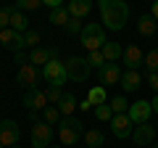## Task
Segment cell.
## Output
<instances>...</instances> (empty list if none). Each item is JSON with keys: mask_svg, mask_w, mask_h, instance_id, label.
<instances>
[{"mask_svg": "<svg viewBox=\"0 0 158 148\" xmlns=\"http://www.w3.org/2000/svg\"><path fill=\"white\" fill-rule=\"evenodd\" d=\"M100 6V19L103 27L111 29V32H121L129 21V6L124 0H98Z\"/></svg>", "mask_w": 158, "mask_h": 148, "instance_id": "6da1fadb", "label": "cell"}, {"mask_svg": "<svg viewBox=\"0 0 158 148\" xmlns=\"http://www.w3.org/2000/svg\"><path fill=\"white\" fill-rule=\"evenodd\" d=\"M79 42H82V48H85L87 53L90 50H100L103 45H106V27L103 24H85L82 27V34H79Z\"/></svg>", "mask_w": 158, "mask_h": 148, "instance_id": "7a4b0ae2", "label": "cell"}, {"mask_svg": "<svg viewBox=\"0 0 158 148\" xmlns=\"http://www.w3.org/2000/svg\"><path fill=\"white\" fill-rule=\"evenodd\" d=\"M82 135H85V124H82L77 116H63V119L58 122V140H61L63 146H74Z\"/></svg>", "mask_w": 158, "mask_h": 148, "instance_id": "3957f363", "label": "cell"}, {"mask_svg": "<svg viewBox=\"0 0 158 148\" xmlns=\"http://www.w3.org/2000/svg\"><path fill=\"white\" fill-rule=\"evenodd\" d=\"M42 77H45V82L50 87H63L69 82V74H66V63L58 61V58H53V61H48L45 66H42Z\"/></svg>", "mask_w": 158, "mask_h": 148, "instance_id": "277c9868", "label": "cell"}, {"mask_svg": "<svg viewBox=\"0 0 158 148\" xmlns=\"http://www.w3.org/2000/svg\"><path fill=\"white\" fill-rule=\"evenodd\" d=\"M90 72H92V66H90L87 58L71 56L66 61V74H69V80H71V82H87V80H90Z\"/></svg>", "mask_w": 158, "mask_h": 148, "instance_id": "5b68a950", "label": "cell"}, {"mask_svg": "<svg viewBox=\"0 0 158 148\" xmlns=\"http://www.w3.org/2000/svg\"><path fill=\"white\" fill-rule=\"evenodd\" d=\"M32 146L34 148H48L53 140V127L48 124V122H34L32 124Z\"/></svg>", "mask_w": 158, "mask_h": 148, "instance_id": "8992f818", "label": "cell"}, {"mask_svg": "<svg viewBox=\"0 0 158 148\" xmlns=\"http://www.w3.org/2000/svg\"><path fill=\"white\" fill-rule=\"evenodd\" d=\"M24 106L37 114V111H45L50 103H48V95L42 90H37V87H27V93H24Z\"/></svg>", "mask_w": 158, "mask_h": 148, "instance_id": "52a82bcc", "label": "cell"}, {"mask_svg": "<svg viewBox=\"0 0 158 148\" xmlns=\"http://www.w3.org/2000/svg\"><path fill=\"white\" fill-rule=\"evenodd\" d=\"M19 137H21V127H19L13 119H3L0 122V143H3L6 148L16 146Z\"/></svg>", "mask_w": 158, "mask_h": 148, "instance_id": "ba28073f", "label": "cell"}, {"mask_svg": "<svg viewBox=\"0 0 158 148\" xmlns=\"http://www.w3.org/2000/svg\"><path fill=\"white\" fill-rule=\"evenodd\" d=\"M129 119L135 122V124H145V122H150V114H153V106L150 101H137V103H129Z\"/></svg>", "mask_w": 158, "mask_h": 148, "instance_id": "9c48e42d", "label": "cell"}, {"mask_svg": "<svg viewBox=\"0 0 158 148\" xmlns=\"http://www.w3.org/2000/svg\"><path fill=\"white\" fill-rule=\"evenodd\" d=\"M132 140H135V146H153V143H156V127H153L150 122L137 124L135 130H132Z\"/></svg>", "mask_w": 158, "mask_h": 148, "instance_id": "30bf717a", "label": "cell"}, {"mask_svg": "<svg viewBox=\"0 0 158 148\" xmlns=\"http://www.w3.org/2000/svg\"><path fill=\"white\" fill-rule=\"evenodd\" d=\"M135 122L129 119V114H116L111 119V132L116 137H121V140H124V137H132V130H135Z\"/></svg>", "mask_w": 158, "mask_h": 148, "instance_id": "8fae6325", "label": "cell"}, {"mask_svg": "<svg viewBox=\"0 0 158 148\" xmlns=\"http://www.w3.org/2000/svg\"><path fill=\"white\" fill-rule=\"evenodd\" d=\"M0 42H3V48H8V50H13V53H19L21 48H27L24 45V34L16 32V29H11V27L0 32Z\"/></svg>", "mask_w": 158, "mask_h": 148, "instance_id": "7c38bea8", "label": "cell"}, {"mask_svg": "<svg viewBox=\"0 0 158 148\" xmlns=\"http://www.w3.org/2000/svg\"><path fill=\"white\" fill-rule=\"evenodd\" d=\"M98 77H100V85H116V82H121V69H118V63H106L98 69Z\"/></svg>", "mask_w": 158, "mask_h": 148, "instance_id": "4fadbf2b", "label": "cell"}, {"mask_svg": "<svg viewBox=\"0 0 158 148\" xmlns=\"http://www.w3.org/2000/svg\"><path fill=\"white\" fill-rule=\"evenodd\" d=\"M121 87H124V93H135L142 87V77L137 69H127L124 74H121Z\"/></svg>", "mask_w": 158, "mask_h": 148, "instance_id": "5bb4252c", "label": "cell"}, {"mask_svg": "<svg viewBox=\"0 0 158 148\" xmlns=\"http://www.w3.org/2000/svg\"><path fill=\"white\" fill-rule=\"evenodd\" d=\"M124 63H127V69H140L142 63H145V56H142V50L137 45H129V48H124Z\"/></svg>", "mask_w": 158, "mask_h": 148, "instance_id": "9a60e30c", "label": "cell"}, {"mask_svg": "<svg viewBox=\"0 0 158 148\" xmlns=\"http://www.w3.org/2000/svg\"><path fill=\"white\" fill-rule=\"evenodd\" d=\"M37 77H40V72H37V66H34V63H21V66H19V82H21V85H29V87H34L37 85Z\"/></svg>", "mask_w": 158, "mask_h": 148, "instance_id": "2e32d148", "label": "cell"}, {"mask_svg": "<svg viewBox=\"0 0 158 148\" xmlns=\"http://www.w3.org/2000/svg\"><path fill=\"white\" fill-rule=\"evenodd\" d=\"M92 11V0H69V13L71 19H85Z\"/></svg>", "mask_w": 158, "mask_h": 148, "instance_id": "e0dca14e", "label": "cell"}, {"mask_svg": "<svg viewBox=\"0 0 158 148\" xmlns=\"http://www.w3.org/2000/svg\"><path fill=\"white\" fill-rule=\"evenodd\" d=\"M56 58V48H34L32 56H29V63H34V66H45L48 61H53Z\"/></svg>", "mask_w": 158, "mask_h": 148, "instance_id": "ac0fdd59", "label": "cell"}, {"mask_svg": "<svg viewBox=\"0 0 158 148\" xmlns=\"http://www.w3.org/2000/svg\"><path fill=\"white\" fill-rule=\"evenodd\" d=\"M137 32H140L142 37H153V34L158 32V21L150 16V13H145V16L137 19Z\"/></svg>", "mask_w": 158, "mask_h": 148, "instance_id": "d6986e66", "label": "cell"}, {"mask_svg": "<svg viewBox=\"0 0 158 148\" xmlns=\"http://www.w3.org/2000/svg\"><path fill=\"white\" fill-rule=\"evenodd\" d=\"M100 50H103V56H106V61H108V63H116L118 58L124 56V48L118 45V42H106Z\"/></svg>", "mask_w": 158, "mask_h": 148, "instance_id": "ffe728a7", "label": "cell"}, {"mask_svg": "<svg viewBox=\"0 0 158 148\" xmlns=\"http://www.w3.org/2000/svg\"><path fill=\"white\" fill-rule=\"evenodd\" d=\"M11 29H16V32H29V21L27 16H24V11H19V8H13L11 11Z\"/></svg>", "mask_w": 158, "mask_h": 148, "instance_id": "44dd1931", "label": "cell"}, {"mask_svg": "<svg viewBox=\"0 0 158 148\" xmlns=\"http://www.w3.org/2000/svg\"><path fill=\"white\" fill-rule=\"evenodd\" d=\"M69 19H71V13H69V8H53V13H50V19L48 21L50 24H56V27H66L69 24Z\"/></svg>", "mask_w": 158, "mask_h": 148, "instance_id": "7402d4cb", "label": "cell"}, {"mask_svg": "<svg viewBox=\"0 0 158 148\" xmlns=\"http://www.w3.org/2000/svg\"><path fill=\"white\" fill-rule=\"evenodd\" d=\"M82 137H85V143L90 148H103V140H106V135H103L100 130H85Z\"/></svg>", "mask_w": 158, "mask_h": 148, "instance_id": "603a6c76", "label": "cell"}, {"mask_svg": "<svg viewBox=\"0 0 158 148\" xmlns=\"http://www.w3.org/2000/svg\"><path fill=\"white\" fill-rule=\"evenodd\" d=\"M58 108H61L63 116H71L74 108H79V103H77V98H74V93H66V95H63V101L58 103Z\"/></svg>", "mask_w": 158, "mask_h": 148, "instance_id": "cb8c5ba5", "label": "cell"}, {"mask_svg": "<svg viewBox=\"0 0 158 148\" xmlns=\"http://www.w3.org/2000/svg\"><path fill=\"white\" fill-rule=\"evenodd\" d=\"M87 101H90L92 106H103V103H108V95H106V87H103V85L92 87V90L87 93Z\"/></svg>", "mask_w": 158, "mask_h": 148, "instance_id": "d4e9b609", "label": "cell"}, {"mask_svg": "<svg viewBox=\"0 0 158 148\" xmlns=\"http://www.w3.org/2000/svg\"><path fill=\"white\" fill-rule=\"evenodd\" d=\"M61 119H63V114H61V108H58V106H48L45 111H42V122H48L50 127L58 124Z\"/></svg>", "mask_w": 158, "mask_h": 148, "instance_id": "484cf974", "label": "cell"}, {"mask_svg": "<svg viewBox=\"0 0 158 148\" xmlns=\"http://www.w3.org/2000/svg\"><path fill=\"white\" fill-rule=\"evenodd\" d=\"M95 116H98L100 122H111V119H113L116 114H113L111 103H103V106H95Z\"/></svg>", "mask_w": 158, "mask_h": 148, "instance_id": "4316f807", "label": "cell"}, {"mask_svg": "<svg viewBox=\"0 0 158 148\" xmlns=\"http://www.w3.org/2000/svg\"><path fill=\"white\" fill-rule=\"evenodd\" d=\"M87 61H90V66L92 69H100V66H106V56H103V50H90L87 53Z\"/></svg>", "mask_w": 158, "mask_h": 148, "instance_id": "83f0119b", "label": "cell"}, {"mask_svg": "<svg viewBox=\"0 0 158 148\" xmlns=\"http://www.w3.org/2000/svg\"><path fill=\"white\" fill-rule=\"evenodd\" d=\"M111 108H113V114H127L129 111V103H127L124 95H116V98H111Z\"/></svg>", "mask_w": 158, "mask_h": 148, "instance_id": "f1b7e54d", "label": "cell"}, {"mask_svg": "<svg viewBox=\"0 0 158 148\" xmlns=\"http://www.w3.org/2000/svg\"><path fill=\"white\" fill-rule=\"evenodd\" d=\"M19 11H37V8H42V0H16V6Z\"/></svg>", "mask_w": 158, "mask_h": 148, "instance_id": "f546056e", "label": "cell"}, {"mask_svg": "<svg viewBox=\"0 0 158 148\" xmlns=\"http://www.w3.org/2000/svg\"><path fill=\"white\" fill-rule=\"evenodd\" d=\"M45 95H48V103H50V106H56V103L63 101V95H66V93H63V87H50Z\"/></svg>", "mask_w": 158, "mask_h": 148, "instance_id": "4dcf8cb0", "label": "cell"}, {"mask_svg": "<svg viewBox=\"0 0 158 148\" xmlns=\"http://www.w3.org/2000/svg\"><path fill=\"white\" fill-rule=\"evenodd\" d=\"M24 45L27 48H40V32H34V29H29V32H24Z\"/></svg>", "mask_w": 158, "mask_h": 148, "instance_id": "1f68e13d", "label": "cell"}, {"mask_svg": "<svg viewBox=\"0 0 158 148\" xmlns=\"http://www.w3.org/2000/svg\"><path fill=\"white\" fill-rule=\"evenodd\" d=\"M145 66H148V72H158V48H153L145 56Z\"/></svg>", "mask_w": 158, "mask_h": 148, "instance_id": "d6a6232c", "label": "cell"}, {"mask_svg": "<svg viewBox=\"0 0 158 148\" xmlns=\"http://www.w3.org/2000/svg\"><path fill=\"white\" fill-rule=\"evenodd\" d=\"M11 11H13V8H8V6L0 8V32L11 27Z\"/></svg>", "mask_w": 158, "mask_h": 148, "instance_id": "836d02e7", "label": "cell"}, {"mask_svg": "<svg viewBox=\"0 0 158 148\" xmlns=\"http://www.w3.org/2000/svg\"><path fill=\"white\" fill-rule=\"evenodd\" d=\"M66 32H69V34H82V21H79V19H69Z\"/></svg>", "mask_w": 158, "mask_h": 148, "instance_id": "e575fe53", "label": "cell"}, {"mask_svg": "<svg viewBox=\"0 0 158 148\" xmlns=\"http://www.w3.org/2000/svg\"><path fill=\"white\" fill-rule=\"evenodd\" d=\"M148 85L153 90H158V72H148Z\"/></svg>", "mask_w": 158, "mask_h": 148, "instance_id": "d590c367", "label": "cell"}, {"mask_svg": "<svg viewBox=\"0 0 158 148\" xmlns=\"http://www.w3.org/2000/svg\"><path fill=\"white\" fill-rule=\"evenodd\" d=\"M61 3L63 0H42V6H48V8H61Z\"/></svg>", "mask_w": 158, "mask_h": 148, "instance_id": "8d00e7d4", "label": "cell"}, {"mask_svg": "<svg viewBox=\"0 0 158 148\" xmlns=\"http://www.w3.org/2000/svg\"><path fill=\"white\" fill-rule=\"evenodd\" d=\"M90 108H95V106H92V103L87 101V98H85V101H82V103H79V111H90Z\"/></svg>", "mask_w": 158, "mask_h": 148, "instance_id": "74e56055", "label": "cell"}, {"mask_svg": "<svg viewBox=\"0 0 158 148\" xmlns=\"http://www.w3.org/2000/svg\"><path fill=\"white\" fill-rule=\"evenodd\" d=\"M150 16L156 19V21H158V0H156V3H153V11H150Z\"/></svg>", "mask_w": 158, "mask_h": 148, "instance_id": "f35d334b", "label": "cell"}, {"mask_svg": "<svg viewBox=\"0 0 158 148\" xmlns=\"http://www.w3.org/2000/svg\"><path fill=\"white\" fill-rule=\"evenodd\" d=\"M150 106H153V114H158V95H156V98L150 101Z\"/></svg>", "mask_w": 158, "mask_h": 148, "instance_id": "ab89813d", "label": "cell"}, {"mask_svg": "<svg viewBox=\"0 0 158 148\" xmlns=\"http://www.w3.org/2000/svg\"><path fill=\"white\" fill-rule=\"evenodd\" d=\"M148 148H158V143H153V146H148Z\"/></svg>", "mask_w": 158, "mask_h": 148, "instance_id": "60d3db41", "label": "cell"}, {"mask_svg": "<svg viewBox=\"0 0 158 148\" xmlns=\"http://www.w3.org/2000/svg\"><path fill=\"white\" fill-rule=\"evenodd\" d=\"M0 148H6V146H3V143H0Z\"/></svg>", "mask_w": 158, "mask_h": 148, "instance_id": "b9f144b4", "label": "cell"}, {"mask_svg": "<svg viewBox=\"0 0 158 148\" xmlns=\"http://www.w3.org/2000/svg\"><path fill=\"white\" fill-rule=\"evenodd\" d=\"M11 148H16V146H11Z\"/></svg>", "mask_w": 158, "mask_h": 148, "instance_id": "7bdbcfd3", "label": "cell"}]
</instances>
